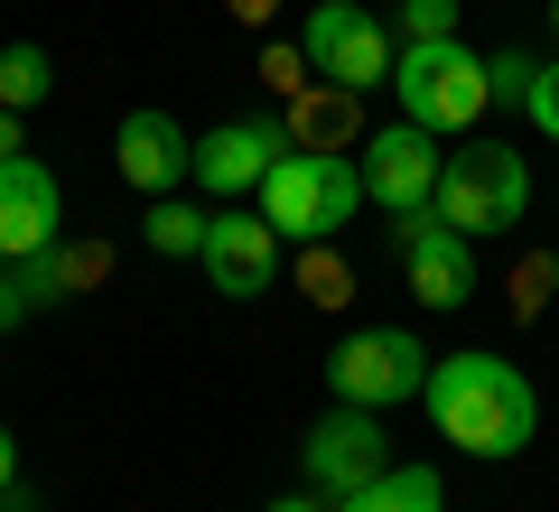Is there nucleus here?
<instances>
[{
  "label": "nucleus",
  "mask_w": 559,
  "mask_h": 512,
  "mask_svg": "<svg viewBox=\"0 0 559 512\" xmlns=\"http://www.w3.org/2000/svg\"><path fill=\"white\" fill-rule=\"evenodd\" d=\"M429 429L448 438L457 456H485V466H503V456H522L540 438V392L522 364H503L495 345H457V355H429Z\"/></svg>",
  "instance_id": "1"
},
{
  "label": "nucleus",
  "mask_w": 559,
  "mask_h": 512,
  "mask_svg": "<svg viewBox=\"0 0 559 512\" xmlns=\"http://www.w3.org/2000/svg\"><path fill=\"white\" fill-rule=\"evenodd\" d=\"M364 205V168L345 150H280V168L261 178V224L280 242H336Z\"/></svg>",
  "instance_id": "2"
},
{
  "label": "nucleus",
  "mask_w": 559,
  "mask_h": 512,
  "mask_svg": "<svg viewBox=\"0 0 559 512\" xmlns=\"http://www.w3.org/2000/svg\"><path fill=\"white\" fill-rule=\"evenodd\" d=\"M429 215H439L448 234H466V242L513 234V224L532 215V168H522V150H503V140H466V150H448Z\"/></svg>",
  "instance_id": "3"
},
{
  "label": "nucleus",
  "mask_w": 559,
  "mask_h": 512,
  "mask_svg": "<svg viewBox=\"0 0 559 512\" xmlns=\"http://www.w3.org/2000/svg\"><path fill=\"white\" fill-rule=\"evenodd\" d=\"M392 94H401V121H419V131H476L485 103H495V84H485V57L457 38H429V47H401L392 57Z\"/></svg>",
  "instance_id": "4"
},
{
  "label": "nucleus",
  "mask_w": 559,
  "mask_h": 512,
  "mask_svg": "<svg viewBox=\"0 0 559 512\" xmlns=\"http://www.w3.org/2000/svg\"><path fill=\"white\" fill-rule=\"evenodd\" d=\"M299 57L318 84H336V94H373V84H392V28L364 10V0H308L299 20Z\"/></svg>",
  "instance_id": "5"
},
{
  "label": "nucleus",
  "mask_w": 559,
  "mask_h": 512,
  "mask_svg": "<svg viewBox=\"0 0 559 512\" xmlns=\"http://www.w3.org/2000/svg\"><path fill=\"white\" fill-rule=\"evenodd\" d=\"M326 392L355 401V410H401V401L429 392V345L411 326H355L326 355Z\"/></svg>",
  "instance_id": "6"
},
{
  "label": "nucleus",
  "mask_w": 559,
  "mask_h": 512,
  "mask_svg": "<svg viewBox=\"0 0 559 512\" xmlns=\"http://www.w3.org/2000/svg\"><path fill=\"white\" fill-rule=\"evenodd\" d=\"M355 168H364V205H382V215H429V197H439V131H419V121H392V131H364L355 140Z\"/></svg>",
  "instance_id": "7"
},
{
  "label": "nucleus",
  "mask_w": 559,
  "mask_h": 512,
  "mask_svg": "<svg viewBox=\"0 0 559 512\" xmlns=\"http://www.w3.org/2000/svg\"><path fill=\"white\" fill-rule=\"evenodd\" d=\"M299 466H308V493H364L382 466H392V438H382V410H355V401H336V410L318 419V429L299 438Z\"/></svg>",
  "instance_id": "8"
},
{
  "label": "nucleus",
  "mask_w": 559,
  "mask_h": 512,
  "mask_svg": "<svg viewBox=\"0 0 559 512\" xmlns=\"http://www.w3.org/2000/svg\"><path fill=\"white\" fill-rule=\"evenodd\" d=\"M112 168H121V187H140V197H178V187L197 178V140H187L178 112L140 103V112H121V131H112Z\"/></svg>",
  "instance_id": "9"
},
{
  "label": "nucleus",
  "mask_w": 559,
  "mask_h": 512,
  "mask_svg": "<svg viewBox=\"0 0 559 512\" xmlns=\"http://www.w3.org/2000/svg\"><path fill=\"white\" fill-rule=\"evenodd\" d=\"M205 279H215V298H271L280 289V234L261 215H242V205H215L205 215Z\"/></svg>",
  "instance_id": "10"
},
{
  "label": "nucleus",
  "mask_w": 559,
  "mask_h": 512,
  "mask_svg": "<svg viewBox=\"0 0 559 512\" xmlns=\"http://www.w3.org/2000/svg\"><path fill=\"white\" fill-rule=\"evenodd\" d=\"M392 252H401V271H411V298H429V308H466V298H476V242L448 234L439 215H401Z\"/></svg>",
  "instance_id": "11"
},
{
  "label": "nucleus",
  "mask_w": 559,
  "mask_h": 512,
  "mask_svg": "<svg viewBox=\"0 0 559 512\" xmlns=\"http://www.w3.org/2000/svg\"><path fill=\"white\" fill-rule=\"evenodd\" d=\"M66 234V197H57V168L47 158H0V261H28Z\"/></svg>",
  "instance_id": "12"
},
{
  "label": "nucleus",
  "mask_w": 559,
  "mask_h": 512,
  "mask_svg": "<svg viewBox=\"0 0 559 512\" xmlns=\"http://www.w3.org/2000/svg\"><path fill=\"white\" fill-rule=\"evenodd\" d=\"M280 150H289V121H224V131L197 140V178L215 205L234 197H261V178L280 168Z\"/></svg>",
  "instance_id": "13"
},
{
  "label": "nucleus",
  "mask_w": 559,
  "mask_h": 512,
  "mask_svg": "<svg viewBox=\"0 0 559 512\" xmlns=\"http://www.w3.org/2000/svg\"><path fill=\"white\" fill-rule=\"evenodd\" d=\"M336 512H448V485L429 466H382L364 493H336Z\"/></svg>",
  "instance_id": "14"
},
{
  "label": "nucleus",
  "mask_w": 559,
  "mask_h": 512,
  "mask_svg": "<svg viewBox=\"0 0 559 512\" xmlns=\"http://www.w3.org/2000/svg\"><path fill=\"white\" fill-rule=\"evenodd\" d=\"M47 94H57L47 47H38V38H10V47H0V112H38Z\"/></svg>",
  "instance_id": "15"
},
{
  "label": "nucleus",
  "mask_w": 559,
  "mask_h": 512,
  "mask_svg": "<svg viewBox=\"0 0 559 512\" xmlns=\"http://www.w3.org/2000/svg\"><path fill=\"white\" fill-rule=\"evenodd\" d=\"M140 234H150V252H159V261H197V252H205V205H187V197H159Z\"/></svg>",
  "instance_id": "16"
},
{
  "label": "nucleus",
  "mask_w": 559,
  "mask_h": 512,
  "mask_svg": "<svg viewBox=\"0 0 559 512\" xmlns=\"http://www.w3.org/2000/svg\"><path fill=\"white\" fill-rule=\"evenodd\" d=\"M355 103H364V94L308 84V103H299V131H308V140H289V150H336V131H355Z\"/></svg>",
  "instance_id": "17"
},
{
  "label": "nucleus",
  "mask_w": 559,
  "mask_h": 512,
  "mask_svg": "<svg viewBox=\"0 0 559 512\" xmlns=\"http://www.w3.org/2000/svg\"><path fill=\"white\" fill-rule=\"evenodd\" d=\"M38 308H47L38 271H28V261H0V335H10V326H28Z\"/></svg>",
  "instance_id": "18"
},
{
  "label": "nucleus",
  "mask_w": 559,
  "mask_h": 512,
  "mask_svg": "<svg viewBox=\"0 0 559 512\" xmlns=\"http://www.w3.org/2000/svg\"><path fill=\"white\" fill-rule=\"evenodd\" d=\"M457 38V0H401V47Z\"/></svg>",
  "instance_id": "19"
},
{
  "label": "nucleus",
  "mask_w": 559,
  "mask_h": 512,
  "mask_svg": "<svg viewBox=\"0 0 559 512\" xmlns=\"http://www.w3.org/2000/svg\"><path fill=\"white\" fill-rule=\"evenodd\" d=\"M532 75H540V57H522V47H495V57H485L495 103H532Z\"/></svg>",
  "instance_id": "20"
},
{
  "label": "nucleus",
  "mask_w": 559,
  "mask_h": 512,
  "mask_svg": "<svg viewBox=\"0 0 559 512\" xmlns=\"http://www.w3.org/2000/svg\"><path fill=\"white\" fill-rule=\"evenodd\" d=\"M261 84H271V94H308V84H318V75H308V57H299V38H289V47H261Z\"/></svg>",
  "instance_id": "21"
},
{
  "label": "nucleus",
  "mask_w": 559,
  "mask_h": 512,
  "mask_svg": "<svg viewBox=\"0 0 559 512\" xmlns=\"http://www.w3.org/2000/svg\"><path fill=\"white\" fill-rule=\"evenodd\" d=\"M550 279H559V261H550V252L522 261V279H513V317H540V308H550Z\"/></svg>",
  "instance_id": "22"
},
{
  "label": "nucleus",
  "mask_w": 559,
  "mask_h": 512,
  "mask_svg": "<svg viewBox=\"0 0 559 512\" xmlns=\"http://www.w3.org/2000/svg\"><path fill=\"white\" fill-rule=\"evenodd\" d=\"M522 112H532V131H540V140H559V57L532 75V103H522Z\"/></svg>",
  "instance_id": "23"
},
{
  "label": "nucleus",
  "mask_w": 559,
  "mask_h": 512,
  "mask_svg": "<svg viewBox=\"0 0 559 512\" xmlns=\"http://www.w3.org/2000/svg\"><path fill=\"white\" fill-rule=\"evenodd\" d=\"M308 252H318V261H308V298H318V308H345V271H336V261H326V242H308Z\"/></svg>",
  "instance_id": "24"
},
{
  "label": "nucleus",
  "mask_w": 559,
  "mask_h": 512,
  "mask_svg": "<svg viewBox=\"0 0 559 512\" xmlns=\"http://www.w3.org/2000/svg\"><path fill=\"white\" fill-rule=\"evenodd\" d=\"M261 512H336V503H326V493H271Z\"/></svg>",
  "instance_id": "25"
},
{
  "label": "nucleus",
  "mask_w": 559,
  "mask_h": 512,
  "mask_svg": "<svg viewBox=\"0 0 559 512\" xmlns=\"http://www.w3.org/2000/svg\"><path fill=\"white\" fill-rule=\"evenodd\" d=\"M10 485H20V438L0 429V493H10Z\"/></svg>",
  "instance_id": "26"
},
{
  "label": "nucleus",
  "mask_w": 559,
  "mask_h": 512,
  "mask_svg": "<svg viewBox=\"0 0 559 512\" xmlns=\"http://www.w3.org/2000/svg\"><path fill=\"white\" fill-rule=\"evenodd\" d=\"M0 158H20V112H0Z\"/></svg>",
  "instance_id": "27"
},
{
  "label": "nucleus",
  "mask_w": 559,
  "mask_h": 512,
  "mask_svg": "<svg viewBox=\"0 0 559 512\" xmlns=\"http://www.w3.org/2000/svg\"><path fill=\"white\" fill-rule=\"evenodd\" d=\"M234 20H271V0H234Z\"/></svg>",
  "instance_id": "28"
},
{
  "label": "nucleus",
  "mask_w": 559,
  "mask_h": 512,
  "mask_svg": "<svg viewBox=\"0 0 559 512\" xmlns=\"http://www.w3.org/2000/svg\"><path fill=\"white\" fill-rule=\"evenodd\" d=\"M0 512H28V503H20V493H0Z\"/></svg>",
  "instance_id": "29"
},
{
  "label": "nucleus",
  "mask_w": 559,
  "mask_h": 512,
  "mask_svg": "<svg viewBox=\"0 0 559 512\" xmlns=\"http://www.w3.org/2000/svg\"><path fill=\"white\" fill-rule=\"evenodd\" d=\"M550 28H559V0H550Z\"/></svg>",
  "instance_id": "30"
}]
</instances>
